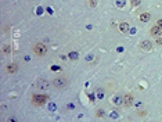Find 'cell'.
Here are the masks:
<instances>
[{"instance_id": "obj_10", "label": "cell", "mask_w": 162, "mask_h": 122, "mask_svg": "<svg viewBox=\"0 0 162 122\" xmlns=\"http://www.w3.org/2000/svg\"><path fill=\"white\" fill-rule=\"evenodd\" d=\"M128 28H129V25L126 24V22H123V24H121V25H119V29L122 30V32H126V30H128Z\"/></svg>"}, {"instance_id": "obj_2", "label": "cell", "mask_w": 162, "mask_h": 122, "mask_svg": "<svg viewBox=\"0 0 162 122\" xmlns=\"http://www.w3.org/2000/svg\"><path fill=\"white\" fill-rule=\"evenodd\" d=\"M33 51H35V54L36 56H44L47 53V47L44 46L43 43H38V44H35V47H33Z\"/></svg>"}, {"instance_id": "obj_9", "label": "cell", "mask_w": 162, "mask_h": 122, "mask_svg": "<svg viewBox=\"0 0 162 122\" xmlns=\"http://www.w3.org/2000/svg\"><path fill=\"white\" fill-rule=\"evenodd\" d=\"M39 87H40V89H47V87H49V82H47L46 79L40 81V83H39Z\"/></svg>"}, {"instance_id": "obj_6", "label": "cell", "mask_w": 162, "mask_h": 122, "mask_svg": "<svg viewBox=\"0 0 162 122\" xmlns=\"http://www.w3.org/2000/svg\"><path fill=\"white\" fill-rule=\"evenodd\" d=\"M123 101H125V105H126V107H130L132 103H133V96L132 94H126L125 99H123Z\"/></svg>"}, {"instance_id": "obj_14", "label": "cell", "mask_w": 162, "mask_h": 122, "mask_svg": "<svg viewBox=\"0 0 162 122\" xmlns=\"http://www.w3.org/2000/svg\"><path fill=\"white\" fill-rule=\"evenodd\" d=\"M89 3H90V6H91V7H96V3H97V1H96V0H90Z\"/></svg>"}, {"instance_id": "obj_4", "label": "cell", "mask_w": 162, "mask_h": 122, "mask_svg": "<svg viewBox=\"0 0 162 122\" xmlns=\"http://www.w3.org/2000/svg\"><path fill=\"white\" fill-rule=\"evenodd\" d=\"M150 33H151L152 36H161L162 29L159 28V26H157V25H155V26H152V28L150 29Z\"/></svg>"}, {"instance_id": "obj_16", "label": "cell", "mask_w": 162, "mask_h": 122, "mask_svg": "<svg viewBox=\"0 0 162 122\" xmlns=\"http://www.w3.org/2000/svg\"><path fill=\"white\" fill-rule=\"evenodd\" d=\"M4 51H6V53L10 51V47H9V46H4Z\"/></svg>"}, {"instance_id": "obj_1", "label": "cell", "mask_w": 162, "mask_h": 122, "mask_svg": "<svg viewBox=\"0 0 162 122\" xmlns=\"http://www.w3.org/2000/svg\"><path fill=\"white\" fill-rule=\"evenodd\" d=\"M47 99H49V97H47L46 94H33L32 103H33L35 105H43L47 101Z\"/></svg>"}, {"instance_id": "obj_12", "label": "cell", "mask_w": 162, "mask_h": 122, "mask_svg": "<svg viewBox=\"0 0 162 122\" xmlns=\"http://www.w3.org/2000/svg\"><path fill=\"white\" fill-rule=\"evenodd\" d=\"M114 103H115V104H119V103H121V97L115 96V97H114Z\"/></svg>"}, {"instance_id": "obj_5", "label": "cell", "mask_w": 162, "mask_h": 122, "mask_svg": "<svg viewBox=\"0 0 162 122\" xmlns=\"http://www.w3.org/2000/svg\"><path fill=\"white\" fill-rule=\"evenodd\" d=\"M141 49L145 50V51H150V50L152 49V43H151L150 40H144V42L141 43Z\"/></svg>"}, {"instance_id": "obj_8", "label": "cell", "mask_w": 162, "mask_h": 122, "mask_svg": "<svg viewBox=\"0 0 162 122\" xmlns=\"http://www.w3.org/2000/svg\"><path fill=\"white\" fill-rule=\"evenodd\" d=\"M150 18H151V15H150L148 13H143L140 15V21L141 22H147V21H150Z\"/></svg>"}, {"instance_id": "obj_13", "label": "cell", "mask_w": 162, "mask_h": 122, "mask_svg": "<svg viewBox=\"0 0 162 122\" xmlns=\"http://www.w3.org/2000/svg\"><path fill=\"white\" fill-rule=\"evenodd\" d=\"M71 58H72V60H76L78 58V53H71Z\"/></svg>"}, {"instance_id": "obj_15", "label": "cell", "mask_w": 162, "mask_h": 122, "mask_svg": "<svg viewBox=\"0 0 162 122\" xmlns=\"http://www.w3.org/2000/svg\"><path fill=\"white\" fill-rule=\"evenodd\" d=\"M157 26H159V28L162 29V20H158L157 21Z\"/></svg>"}, {"instance_id": "obj_11", "label": "cell", "mask_w": 162, "mask_h": 122, "mask_svg": "<svg viewBox=\"0 0 162 122\" xmlns=\"http://www.w3.org/2000/svg\"><path fill=\"white\" fill-rule=\"evenodd\" d=\"M130 3H132V6H134V7H137V6H140L141 0H130Z\"/></svg>"}, {"instance_id": "obj_3", "label": "cell", "mask_w": 162, "mask_h": 122, "mask_svg": "<svg viewBox=\"0 0 162 122\" xmlns=\"http://www.w3.org/2000/svg\"><path fill=\"white\" fill-rule=\"evenodd\" d=\"M53 83H54V86H56V87H58V89H62V87L67 86L68 81H67L65 78H62V76H57V78H54Z\"/></svg>"}, {"instance_id": "obj_7", "label": "cell", "mask_w": 162, "mask_h": 122, "mask_svg": "<svg viewBox=\"0 0 162 122\" xmlns=\"http://www.w3.org/2000/svg\"><path fill=\"white\" fill-rule=\"evenodd\" d=\"M7 71H9L10 74H15L18 71V65L17 64H9L7 65Z\"/></svg>"}]
</instances>
